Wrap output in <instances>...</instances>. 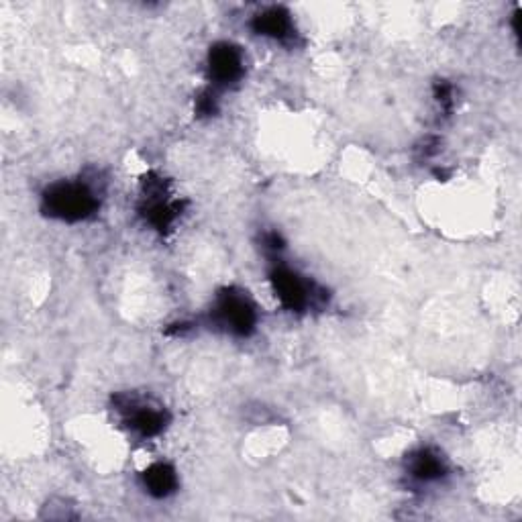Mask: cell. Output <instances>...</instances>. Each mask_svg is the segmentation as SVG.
<instances>
[{
	"label": "cell",
	"instance_id": "cell-3",
	"mask_svg": "<svg viewBox=\"0 0 522 522\" xmlns=\"http://www.w3.org/2000/svg\"><path fill=\"white\" fill-rule=\"evenodd\" d=\"M272 288L276 292V298L286 310L292 312H304L310 306H315L321 300V292L317 286H312L308 280L298 276L296 272L288 268H276L270 276Z\"/></svg>",
	"mask_w": 522,
	"mask_h": 522
},
{
	"label": "cell",
	"instance_id": "cell-1",
	"mask_svg": "<svg viewBox=\"0 0 522 522\" xmlns=\"http://www.w3.org/2000/svg\"><path fill=\"white\" fill-rule=\"evenodd\" d=\"M98 192L88 182H58L43 194V211L60 221H86L98 211Z\"/></svg>",
	"mask_w": 522,
	"mask_h": 522
},
{
	"label": "cell",
	"instance_id": "cell-5",
	"mask_svg": "<svg viewBox=\"0 0 522 522\" xmlns=\"http://www.w3.org/2000/svg\"><path fill=\"white\" fill-rule=\"evenodd\" d=\"M127 404L121 408L125 412V421L139 437L149 439L160 435L166 429V412L160 406H151L141 400L125 398Z\"/></svg>",
	"mask_w": 522,
	"mask_h": 522
},
{
	"label": "cell",
	"instance_id": "cell-7",
	"mask_svg": "<svg viewBox=\"0 0 522 522\" xmlns=\"http://www.w3.org/2000/svg\"><path fill=\"white\" fill-rule=\"evenodd\" d=\"M408 474L416 482H435L445 476V463L437 453L421 449L408 459Z\"/></svg>",
	"mask_w": 522,
	"mask_h": 522
},
{
	"label": "cell",
	"instance_id": "cell-8",
	"mask_svg": "<svg viewBox=\"0 0 522 522\" xmlns=\"http://www.w3.org/2000/svg\"><path fill=\"white\" fill-rule=\"evenodd\" d=\"M143 484L153 498H166L176 492L178 486L176 469L168 463H153L143 474Z\"/></svg>",
	"mask_w": 522,
	"mask_h": 522
},
{
	"label": "cell",
	"instance_id": "cell-4",
	"mask_svg": "<svg viewBox=\"0 0 522 522\" xmlns=\"http://www.w3.org/2000/svg\"><path fill=\"white\" fill-rule=\"evenodd\" d=\"M245 70L241 49L231 43H219L211 49L208 56V72H211V80L217 86L229 88L231 84L239 82Z\"/></svg>",
	"mask_w": 522,
	"mask_h": 522
},
{
	"label": "cell",
	"instance_id": "cell-2",
	"mask_svg": "<svg viewBox=\"0 0 522 522\" xmlns=\"http://www.w3.org/2000/svg\"><path fill=\"white\" fill-rule=\"evenodd\" d=\"M213 321L219 329L231 335L247 337L257 325V308L243 292L225 290L219 294L213 308Z\"/></svg>",
	"mask_w": 522,
	"mask_h": 522
},
{
	"label": "cell",
	"instance_id": "cell-6",
	"mask_svg": "<svg viewBox=\"0 0 522 522\" xmlns=\"http://www.w3.org/2000/svg\"><path fill=\"white\" fill-rule=\"evenodd\" d=\"M253 29H255L257 35L280 41V43L292 41L294 35H296L290 13L280 9V7H272V9H266V11H261L259 15H255Z\"/></svg>",
	"mask_w": 522,
	"mask_h": 522
}]
</instances>
